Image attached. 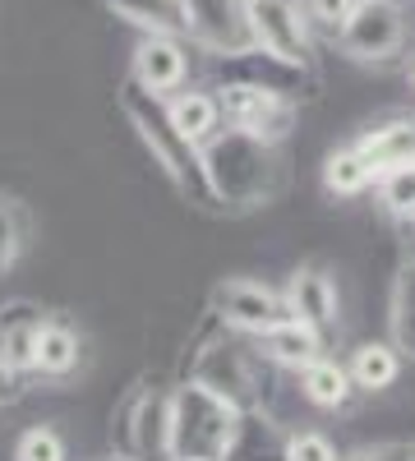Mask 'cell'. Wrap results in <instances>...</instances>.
I'll use <instances>...</instances> for the list:
<instances>
[{"instance_id":"f1b7e54d","label":"cell","mask_w":415,"mask_h":461,"mask_svg":"<svg viewBox=\"0 0 415 461\" xmlns=\"http://www.w3.org/2000/svg\"><path fill=\"white\" fill-rule=\"evenodd\" d=\"M406 236H410V258H415V217L406 221Z\"/></svg>"},{"instance_id":"603a6c76","label":"cell","mask_w":415,"mask_h":461,"mask_svg":"<svg viewBox=\"0 0 415 461\" xmlns=\"http://www.w3.org/2000/svg\"><path fill=\"white\" fill-rule=\"evenodd\" d=\"M374 185H379V203H383V212L397 217V221L406 226V221L415 217V167H397V171L379 176Z\"/></svg>"},{"instance_id":"5bb4252c","label":"cell","mask_w":415,"mask_h":461,"mask_svg":"<svg viewBox=\"0 0 415 461\" xmlns=\"http://www.w3.org/2000/svg\"><path fill=\"white\" fill-rule=\"evenodd\" d=\"M356 148L365 152V162L374 167V180L397 171V167H415V121L410 115H397V121H383L356 139Z\"/></svg>"},{"instance_id":"d6986e66","label":"cell","mask_w":415,"mask_h":461,"mask_svg":"<svg viewBox=\"0 0 415 461\" xmlns=\"http://www.w3.org/2000/svg\"><path fill=\"white\" fill-rule=\"evenodd\" d=\"M300 393H305V402L319 406V411H342L351 402V393H356V378H351L347 365L319 356L314 365L300 369Z\"/></svg>"},{"instance_id":"83f0119b","label":"cell","mask_w":415,"mask_h":461,"mask_svg":"<svg viewBox=\"0 0 415 461\" xmlns=\"http://www.w3.org/2000/svg\"><path fill=\"white\" fill-rule=\"evenodd\" d=\"M342 461H415V443H374V447H360Z\"/></svg>"},{"instance_id":"ac0fdd59","label":"cell","mask_w":415,"mask_h":461,"mask_svg":"<svg viewBox=\"0 0 415 461\" xmlns=\"http://www.w3.org/2000/svg\"><path fill=\"white\" fill-rule=\"evenodd\" d=\"M401 360L406 356L392 341H360L351 351V360H347V369L356 378V393H388L397 383V374H401Z\"/></svg>"},{"instance_id":"ffe728a7","label":"cell","mask_w":415,"mask_h":461,"mask_svg":"<svg viewBox=\"0 0 415 461\" xmlns=\"http://www.w3.org/2000/svg\"><path fill=\"white\" fill-rule=\"evenodd\" d=\"M79 369V332L60 319H47V328L37 332V356H32V374L42 378H69Z\"/></svg>"},{"instance_id":"e0dca14e","label":"cell","mask_w":415,"mask_h":461,"mask_svg":"<svg viewBox=\"0 0 415 461\" xmlns=\"http://www.w3.org/2000/svg\"><path fill=\"white\" fill-rule=\"evenodd\" d=\"M97 5L139 32L185 37V0H97Z\"/></svg>"},{"instance_id":"52a82bcc","label":"cell","mask_w":415,"mask_h":461,"mask_svg":"<svg viewBox=\"0 0 415 461\" xmlns=\"http://www.w3.org/2000/svg\"><path fill=\"white\" fill-rule=\"evenodd\" d=\"M249 19L263 56H273L291 69H310L314 19L305 14V0H249Z\"/></svg>"},{"instance_id":"ba28073f","label":"cell","mask_w":415,"mask_h":461,"mask_svg":"<svg viewBox=\"0 0 415 461\" xmlns=\"http://www.w3.org/2000/svg\"><path fill=\"white\" fill-rule=\"evenodd\" d=\"M212 319L231 332L245 337H263L268 328H277L286 314V295L273 291L268 282H254V277H226L212 291Z\"/></svg>"},{"instance_id":"8992f818","label":"cell","mask_w":415,"mask_h":461,"mask_svg":"<svg viewBox=\"0 0 415 461\" xmlns=\"http://www.w3.org/2000/svg\"><path fill=\"white\" fill-rule=\"evenodd\" d=\"M185 37L217 60H245L258 51L249 0H185Z\"/></svg>"},{"instance_id":"9a60e30c","label":"cell","mask_w":415,"mask_h":461,"mask_svg":"<svg viewBox=\"0 0 415 461\" xmlns=\"http://www.w3.org/2000/svg\"><path fill=\"white\" fill-rule=\"evenodd\" d=\"M258 356L277 365V369H305L323 356V332L310 328V323H300V319H282L277 328H268L258 337Z\"/></svg>"},{"instance_id":"6da1fadb","label":"cell","mask_w":415,"mask_h":461,"mask_svg":"<svg viewBox=\"0 0 415 461\" xmlns=\"http://www.w3.org/2000/svg\"><path fill=\"white\" fill-rule=\"evenodd\" d=\"M249 411L203 378L171 388V461H236Z\"/></svg>"},{"instance_id":"484cf974","label":"cell","mask_w":415,"mask_h":461,"mask_svg":"<svg viewBox=\"0 0 415 461\" xmlns=\"http://www.w3.org/2000/svg\"><path fill=\"white\" fill-rule=\"evenodd\" d=\"M19 249H23V226H19V212L14 203L0 194V277L10 273V267L19 263Z\"/></svg>"},{"instance_id":"8fae6325","label":"cell","mask_w":415,"mask_h":461,"mask_svg":"<svg viewBox=\"0 0 415 461\" xmlns=\"http://www.w3.org/2000/svg\"><path fill=\"white\" fill-rule=\"evenodd\" d=\"M282 295H286V314L319 328L323 337L337 328V319H342V295H337V282L323 263H300L286 277Z\"/></svg>"},{"instance_id":"7a4b0ae2","label":"cell","mask_w":415,"mask_h":461,"mask_svg":"<svg viewBox=\"0 0 415 461\" xmlns=\"http://www.w3.org/2000/svg\"><path fill=\"white\" fill-rule=\"evenodd\" d=\"M125 115H130V125L139 130V139L148 143V152L158 158V167L171 176V185L180 189L185 199H194V203H217L212 199V185H208V167H203V152L185 139L176 125H171V111H167V97L158 93H148L130 79L125 97H121Z\"/></svg>"},{"instance_id":"44dd1931","label":"cell","mask_w":415,"mask_h":461,"mask_svg":"<svg viewBox=\"0 0 415 461\" xmlns=\"http://www.w3.org/2000/svg\"><path fill=\"white\" fill-rule=\"evenodd\" d=\"M388 341L406 360H415V258H406L388 295Z\"/></svg>"},{"instance_id":"2e32d148","label":"cell","mask_w":415,"mask_h":461,"mask_svg":"<svg viewBox=\"0 0 415 461\" xmlns=\"http://www.w3.org/2000/svg\"><path fill=\"white\" fill-rule=\"evenodd\" d=\"M167 111H171V125L190 139L199 152L221 134V102H217V93H203V88H180V93H171L167 97Z\"/></svg>"},{"instance_id":"7402d4cb","label":"cell","mask_w":415,"mask_h":461,"mask_svg":"<svg viewBox=\"0 0 415 461\" xmlns=\"http://www.w3.org/2000/svg\"><path fill=\"white\" fill-rule=\"evenodd\" d=\"M374 185V167L365 162V152L351 143V148H337L323 158V189L332 199H356Z\"/></svg>"},{"instance_id":"f546056e","label":"cell","mask_w":415,"mask_h":461,"mask_svg":"<svg viewBox=\"0 0 415 461\" xmlns=\"http://www.w3.org/2000/svg\"><path fill=\"white\" fill-rule=\"evenodd\" d=\"M111 461H139V456H130V452H125V456H111Z\"/></svg>"},{"instance_id":"4316f807","label":"cell","mask_w":415,"mask_h":461,"mask_svg":"<svg viewBox=\"0 0 415 461\" xmlns=\"http://www.w3.org/2000/svg\"><path fill=\"white\" fill-rule=\"evenodd\" d=\"M351 10H356V0H305V14L314 19V28H328V32L342 28Z\"/></svg>"},{"instance_id":"4dcf8cb0","label":"cell","mask_w":415,"mask_h":461,"mask_svg":"<svg viewBox=\"0 0 415 461\" xmlns=\"http://www.w3.org/2000/svg\"><path fill=\"white\" fill-rule=\"evenodd\" d=\"M410 88H415V65H410Z\"/></svg>"},{"instance_id":"7c38bea8","label":"cell","mask_w":415,"mask_h":461,"mask_svg":"<svg viewBox=\"0 0 415 461\" xmlns=\"http://www.w3.org/2000/svg\"><path fill=\"white\" fill-rule=\"evenodd\" d=\"M47 328V314L32 300L0 304V378H23L32 374L37 356V332Z\"/></svg>"},{"instance_id":"277c9868","label":"cell","mask_w":415,"mask_h":461,"mask_svg":"<svg viewBox=\"0 0 415 461\" xmlns=\"http://www.w3.org/2000/svg\"><path fill=\"white\" fill-rule=\"evenodd\" d=\"M221 102V121L226 130H240L254 134L263 143H282L295 125V106L282 88L263 84V79H226L212 88Z\"/></svg>"},{"instance_id":"5b68a950","label":"cell","mask_w":415,"mask_h":461,"mask_svg":"<svg viewBox=\"0 0 415 461\" xmlns=\"http://www.w3.org/2000/svg\"><path fill=\"white\" fill-rule=\"evenodd\" d=\"M337 51L356 65H388L406 47V5L401 0H356L347 23L332 32Z\"/></svg>"},{"instance_id":"4fadbf2b","label":"cell","mask_w":415,"mask_h":461,"mask_svg":"<svg viewBox=\"0 0 415 461\" xmlns=\"http://www.w3.org/2000/svg\"><path fill=\"white\" fill-rule=\"evenodd\" d=\"M125 438L139 461H171V393H139L125 415Z\"/></svg>"},{"instance_id":"30bf717a","label":"cell","mask_w":415,"mask_h":461,"mask_svg":"<svg viewBox=\"0 0 415 461\" xmlns=\"http://www.w3.org/2000/svg\"><path fill=\"white\" fill-rule=\"evenodd\" d=\"M130 79L158 97H171L190 79V51H185V37L171 32H143L139 47L130 56Z\"/></svg>"},{"instance_id":"9c48e42d","label":"cell","mask_w":415,"mask_h":461,"mask_svg":"<svg viewBox=\"0 0 415 461\" xmlns=\"http://www.w3.org/2000/svg\"><path fill=\"white\" fill-rule=\"evenodd\" d=\"M194 378H203L208 388L226 393L236 406L245 411H263V388H258V365H254V351H245V346L231 341V328H226V337H217L208 351H199Z\"/></svg>"},{"instance_id":"cb8c5ba5","label":"cell","mask_w":415,"mask_h":461,"mask_svg":"<svg viewBox=\"0 0 415 461\" xmlns=\"http://www.w3.org/2000/svg\"><path fill=\"white\" fill-rule=\"evenodd\" d=\"M282 461H342V452L323 429H291L282 438Z\"/></svg>"},{"instance_id":"d4e9b609","label":"cell","mask_w":415,"mask_h":461,"mask_svg":"<svg viewBox=\"0 0 415 461\" xmlns=\"http://www.w3.org/2000/svg\"><path fill=\"white\" fill-rule=\"evenodd\" d=\"M14 461H65V438L51 425H32L14 443Z\"/></svg>"},{"instance_id":"3957f363","label":"cell","mask_w":415,"mask_h":461,"mask_svg":"<svg viewBox=\"0 0 415 461\" xmlns=\"http://www.w3.org/2000/svg\"><path fill=\"white\" fill-rule=\"evenodd\" d=\"M277 143H263L254 134L240 130H226L203 148V167H208V185H212V199L217 203H231V208H254V203H268L277 194V158H273Z\"/></svg>"}]
</instances>
